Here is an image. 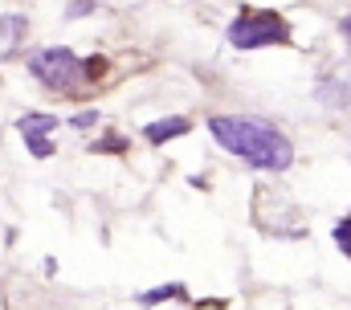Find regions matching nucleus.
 Here are the masks:
<instances>
[{
  "label": "nucleus",
  "mask_w": 351,
  "mask_h": 310,
  "mask_svg": "<svg viewBox=\"0 0 351 310\" xmlns=\"http://www.w3.org/2000/svg\"><path fill=\"white\" fill-rule=\"evenodd\" d=\"M184 294H188L184 282H164V286H156V290H139L135 302H143V307H160V302H172V298H184Z\"/></svg>",
  "instance_id": "obj_7"
},
{
  "label": "nucleus",
  "mask_w": 351,
  "mask_h": 310,
  "mask_svg": "<svg viewBox=\"0 0 351 310\" xmlns=\"http://www.w3.org/2000/svg\"><path fill=\"white\" fill-rule=\"evenodd\" d=\"M86 12H94V0H66V21L86 16Z\"/></svg>",
  "instance_id": "obj_14"
},
{
  "label": "nucleus",
  "mask_w": 351,
  "mask_h": 310,
  "mask_svg": "<svg viewBox=\"0 0 351 310\" xmlns=\"http://www.w3.org/2000/svg\"><path fill=\"white\" fill-rule=\"evenodd\" d=\"M58 127H62V119H58V115H49V110H29V115H21V119H16L21 139H25V135H53Z\"/></svg>",
  "instance_id": "obj_6"
},
{
  "label": "nucleus",
  "mask_w": 351,
  "mask_h": 310,
  "mask_svg": "<svg viewBox=\"0 0 351 310\" xmlns=\"http://www.w3.org/2000/svg\"><path fill=\"white\" fill-rule=\"evenodd\" d=\"M106 70H110V62H106L102 53H90V58H86V82H90V86L106 74Z\"/></svg>",
  "instance_id": "obj_13"
},
{
  "label": "nucleus",
  "mask_w": 351,
  "mask_h": 310,
  "mask_svg": "<svg viewBox=\"0 0 351 310\" xmlns=\"http://www.w3.org/2000/svg\"><path fill=\"white\" fill-rule=\"evenodd\" d=\"M29 74L37 78L45 90L62 94V98H74V94H90L86 82V58H78L70 45H45V49H33L25 58Z\"/></svg>",
  "instance_id": "obj_2"
},
{
  "label": "nucleus",
  "mask_w": 351,
  "mask_h": 310,
  "mask_svg": "<svg viewBox=\"0 0 351 310\" xmlns=\"http://www.w3.org/2000/svg\"><path fill=\"white\" fill-rule=\"evenodd\" d=\"M127 147H131V143H127L123 135H102V139H98V143H94L90 152H114V155H123Z\"/></svg>",
  "instance_id": "obj_12"
},
{
  "label": "nucleus",
  "mask_w": 351,
  "mask_h": 310,
  "mask_svg": "<svg viewBox=\"0 0 351 310\" xmlns=\"http://www.w3.org/2000/svg\"><path fill=\"white\" fill-rule=\"evenodd\" d=\"M25 147H29V155H33V159H49V155H58V147H53V135H25Z\"/></svg>",
  "instance_id": "obj_9"
},
{
  "label": "nucleus",
  "mask_w": 351,
  "mask_h": 310,
  "mask_svg": "<svg viewBox=\"0 0 351 310\" xmlns=\"http://www.w3.org/2000/svg\"><path fill=\"white\" fill-rule=\"evenodd\" d=\"M225 37H229L233 49H265V45H290L294 29H290V21H286L282 12H274V8H241V12L229 21Z\"/></svg>",
  "instance_id": "obj_3"
},
{
  "label": "nucleus",
  "mask_w": 351,
  "mask_h": 310,
  "mask_svg": "<svg viewBox=\"0 0 351 310\" xmlns=\"http://www.w3.org/2000/svg\"><path fill=\"white\" fill-rule=\"evenodd\" d=\"M339 33H343V41H348V45H351V12H348V16H343V21H339Z\"/></svg>",
  "instance_id": "obj_15"
},
{
  "label": "nucleus",
  "mask_w": 351,
  "mask_h": 310,
  "mask_svg": "<svg viewBox=\"0 0 351 310\" xmlns=\"http://www.w3.org/2000/svg\"><path fill=\"white\" fill-rule=\"evenodd\" d=\"M188 131H192V119H184V115H164L156 123H143V139L152 147H164V143H172V139L188 135Z\"/></svg>",
  "instance_id": "obj_5"
},
{
  "label": "nucleus",
  "mask_w": 351,
  "mask_h": 310,
  "mask_svg": "<svg viewBox=\"0 0 351 310\" xmlns=\"http://www.w3.org/2000/svg\"><path fill=\"white\" fill-rule=\"evenodd\" d=\"M331 241L339 245V253L351 261V217H339V221L331 225Z\"/></svg>",
  "instance_id": "obj_10"
},
{
  "label": "nucleus",
  "mask_w": 351,
  "mask_h": 310,
  "mask_svg": "<svg viewBox=\"0 0 351 310\" xmlns=\"http://www.w3.org/2000/svg\"><path fill=\"white\" fill-rule=\"evenodd\" d=\"M25 33H29V16H21V12H8V16H0V37H4V41L21 45V41H25Z\"/></svg>",
  "instance_id": "obj_8"
},
{
  "label": "nucleus",
  "mask_w": 351,
  "mask_h": 310,
  "mask_svg": "<svg viewBox=\"0 0 351 310\" xmlns=\"http://www.w3.org/2000/svg\"><path fill=\"white\" fill-rule=\"evenodd\" d=\"M66 123H70L74 131H94V127L102 123V115H98V110H74V115H70Z\"/></svg>",
  "instance_id": "obj_11"
},
{
  "label": "nucleus",
  "mask_w": 351,
  "mask_h": 310,
  "mask_svg": "<svg viewBox=\"0 0 351 310\" xmlns=\"http://www.w3.org/2000/svg\"><path fill=\"white\" fill-rule=\"evenodd\" d=\"M315 102L327 106V110H348L351 106V82L335 74H319L315 82Z\"/></svg>",
  "instance_id": "obj_4"
},
{
  "label": "nucleus",
  "mask_w": 351,
  "mask_h": 310,
  "mask_svg": "<svg viewBox=\"0 0 351 310\" xmlns=\"http://www.w3.org/2000/svg\"><path fill=\"white\" fill-rule=\"evenodd\" d=\"M213 139L229 155H237L241 163H250L254 171H290L294 167V143L265 119L254 115H213L208 119Z\"/></svg>",
  "instance_id": "obj_1"
}]
</instances>
